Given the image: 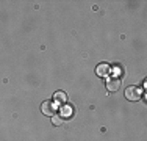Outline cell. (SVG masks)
Listing matches in <instances>:
<instances>
[{
  "mask_svg": "<svg viewBox=\"0 0 147 141\" xmlns=\"http://www.w3.org/2000/svg\"><path fill=\"white\" fill-rule=\"evenodd\" d=\"M125 99L130 102H138L141 99V89L136 86H128L125 89Z\"/></svg>",
  "mask_w": 147,
  "mask_h": 141,
  "instance_id": "1",
  "label": "cell"
},
{
  "mask_svg": "<svg viewBox=\"0 0 147 141\" xmlns=\"http://www.w3.org/2000/svg\"><path fill=\"white\" fill-rule=\"evenodd\" d=\"M53 104L59 105V107L67 104V94H66L64 91H57V93L53 94Z\"/></svg>",
  "mask_w": 147,
  "mask_h": 141,
  "instance_id": "2",
  "label": "cell"
},
{
  "mask_svg": "<svg viewBox=\"0 0 147 141\" xmlns=\"http://www.w3.org/2000/svg\"><path fill=\"white\" fill-rule=\"evenodd\" d=\"M119 88H121V79L113 77V79H108L107 80V89L110 91V93H116Z\"/></svg>",
  "mask_w": 147,
  "mask_h": 141,
  "instance_id": "3",
  "label": "cell"
},
{
  "mask_svg": "<svg viewBox=\"0 0 147 141\" xmlns=\"http://www.w3.org/2000/svg\"><path fill=\"white\" fill-rule=\"evenodd\" d=\"M41 111H42L45 116H53L55 115V105L52 104L50 100H45V102H42V105H41Z\"/></svg>",
  "mask_w": 147,
  "mask_h": 141,
  "instance_id": "4",
  "label": "cell"
},
{
  "mask_svg": "<svg viewBox=\"0 0 147 141\" xmlns=\"http://www.w3.org/2000/svg\"><path fill=\"white\" fill-rule=\"evenodd\" d=\"M110 72H111V66L107 64V63H100V64L96 68V74L100 75V77H107Z\"/></svg>",
  "mask_w": 147,
  "mask_h": 141,
  "instance_id": "5",
  "label": "cell"
},
{
  "mask_svg": "<svg viewBox=\"0 0 147 141\" xmlns=\"http://www.w3.org/2000/svg\"><path fill=\"white\" fill-rule=\"evenodd\" d=\"M72 115H74V108L71 107V105H67V104L63 105V108H61V116L63 118H71Z\"/></svg>",
  "mask_w": 147,
  "mask_h": 141,
  "instance_id": "6",
  "label": "cell"
},
{
  "mask_svg": "<svg viewBox=\"0 0 147 141\" xmlns=\"http://www.w3.org/2000/svg\"><path fill=\"white\" fill-rule=\"evenodd\" d=\"M52 124H53L55 127L61 125L63 124V118H61V116H58V115H53V116H52Z\"/></svg>",
  "mask_w": 147,
  "mask_h": 141,
  "instance_id": "7",
  "label": "cell"
}]
</instances>
